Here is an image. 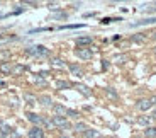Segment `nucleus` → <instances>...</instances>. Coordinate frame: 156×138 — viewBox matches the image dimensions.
<instances>
[{
  "label": "nucleus",
  "instance_id": "29",
  "mask_svg": "<svg viewBox=\"0 0 156 138\" xmlns=\"http://www.w3.org/2000/svg\"><path fill=\"white\" fill-rule=\"evenodd\" d=\"M151 119H153V121H156V111H154V113H151Z\"/></svg>",
  "mask_w": 156,
  "mask_h": 138
},
{
  "label": "nucleus",
  "instance_id": "9",
  "mask_svg": "<svg viewBox=\"0 0 156 138\" xmlns=\"http://www.w3.org/2000/svg\"><path fill=\"white\" fill-rule=\"evenodd\" d=\"M53 109H55V113L56 114L55 116H66V107L65 106H61V104H55V106H53Z\"/></svg>",
  "mask_w": 156,
  "mask_h": 138
},
{
  "label": "nucleus",
  "instance_id": "8",
  "mask_svg": "<svg viewBox=\"0 0 156 138\" xmlns=\"http://www.w3.org/2000/svg\"><path fill=\"white\" fill-rule=\"evenodd\" d=\"M92 38L90 36H83V38H76V41L75 43L78 44V46H88V44H92Z\"/></svg>",
  "mask_w": 156,
  "mask_h": 138
},
{
  "label": "nucleus",
  "instance_id": "7",
  "mask_svg": "<svg viewBox=\"0 0 156 138\" xmlns=\"http://www.w3.org/2000/svg\"><path fill=\"white\" fill-rule=\"evenodd\" d=\"M73 87L76 89L78 92H82L83 95H87V97H90V95H92V91H90L87 85H83V84H73Z\"/></svg>",
  "mask_w": 156,
  "mask_h": 138
},
{
  "label": "nucleus",
  "instance_id": "14",
  "mask_svg": "<svg viewBox=\"0 0 156 138\" xmlns=\"http://www.w3.org/2000/svg\"><path fill=\"white\" fill-rule=\"evenodd\" d=\"M39 101H41V104H43V106H46V107L53 106V101H51L49 95H41V97H39Z\"/></svg>",
  "mask_w": 156,
  "mask_h": 138
},
{
  "label": "nucleus",
  "instance_id": "28",
  "mask_svg": "<svg viewBox=\"0 0 156 138\" xmlns=\"http://www.w3.org/2000/svg\"><path fill=\"white\" fill-rule=\"evenodd\" d=\"M34 80H36L37 84H43V85H46V82H44V79H41V77H37V75L34 77Z\"/></svg>",
  "mask_w": 156,
  "mask_h": 138
},
{
  "label": "nucleus",
  "instance_id": "18",
  "mask_svg": "<svg viewBox=\"0 0 156 138\" xmlns=\"http://www.w3.org/2000/svg\"><path fill=\"white\" fill-rule=\"evenodd\" d=\"M56 87H58V89H70L71 84L66 82V80H58V82H56Z\"/></svg>",
  "mask_w": 156,
  "mask_h": 138
},
{
  "label": "nucleus",
  "instance_id": "20",
  "mask_svg": "<svg viewBox=\"0 0 156 138\" xmlns=\"http://www.w3.org/2000/svg\"><path fill=\"white\" fill-rule=\"evenodd\" d=\"M51 65H53V67H59V68H63V67H65V62H63L61 58H53Z\"/></svg>",
  "mask_w": 156,
  "mask_h": 138
},
{
  "label": "nucleus",
  "instance_id": "3",
  "mask_svg": "<svg viewBox=\"0 0 156 138\" xmlns=\"http://www.w3.org/2000/svg\"><path fill=\"white\" fill-rule=\"evenodd\" d=\"M75 55L82 60H90L94 56V53H92V50H88V48H76V50H75Z\"/></svg>",
  "mask_w": 156,
  "mask_h": 138
},
{
  "label": "nucleus",
  "instance_id": "22",
  "mask_svg": "<svg viewBox=\"0 0 156 138\" xmlns=\"http://www.w3.org/2000/svg\"><path fill=\"white\" fill-rule=\"evenodd\" d=\"M24 70H26V67H22V65H16V67H12V73H14V75L22 73Z\"/></svg>",
  "mask_w": 156,
  "mask_h": 138
},
{
  "label": "nucleus",
  "instance_id": "24",
  "mask_svg": "<svg viewBox=\"0 0 156 138\" xmlns=\"http://www.w3.org/2000/svg\"><path fill=\"white\" fill-rule=\"evenodd\" d=\"M131 39H133L134 43H144V36H143V34H134Z\"/></svg>",
  "mask_w": 156,
  "mask_h": 138
},
{
  "label": "nucleus",
  "instance_id": "31",
  "mask_svg": "<svg viewBox=\"0 0 156 138\" xmlns=\"http://www.w3.org/2000/svg\"><path fill=\"white\" fill-rule=\"evenodd\" d=\"M61 138H68V136H61Z\"/></svg>",
  "mask_w": 156,
  "mask_h": 138
},
{
  "label": "nucleus",
  "instance_id": "25",
  "mask_svg": "<svg viewBox=\"0 0 156 138\" xmlns=\"http://www.w3.org/2000/svg\"><path fill=\"white\" fill-rule=\"evenodd\" d=\"M66 116H73V118H78V116H80V113H78V111H73V109H68V111H66Z\"/></svg>",
  "mask_w": 156,
  "mask_h": 138
},
{
  "label": "nucleus",
  "instance_id": "15",
  "mask_svg": "<svg viewBox=\"0 0 156 138\" xmlns=\"http://www.w3.org/2000/svg\"><path fill=\"white\" fill-rule=\"evenodd\" d=\"M0 72H2V73H12V65L10 63H2L0 65Z\"/></svg>",
  "mask_w": 156,
  "mask_h": 138
},
{
  "label": "nucleus",
  "instance_id": "17",
  "mask_svg": "<svg viewBox=\"0 0 156 138\" xmlns=\"http://www.w3.org/2000/svg\"><path fill=\"white\" fill-rule=\"evenodd\" d=\"M24 99H26V103H27V104H36V103H37V99H36L32 94H29V92L24 94Z\"/></svg>",
  "mask_w": 156,
  "mask_h": 138
},
{
  "label": "nucleus",
  "instance_id": "4",
  "mask_svg": "<svg viewBox=\"0 0 156 138\" xmlns=\"http://www.w3.org/2000/svg\"><path fill=\"white\" fill-rule=\"evenodd\" d=\"M26 116H27V119L32 123V125H36V126H39V125H43V123H44L43 116L36 114V113H26Z\"/></svg>",
  "mask_w": 156,
  "mask_h": 138
},
{
  "label": "nucleus",
  "instance_id": "19",
  "mask_svg": "<svg viewBox=\"0 0 156 138\" xmlns=\"http://www.w3.org/2000/svg\"><path fill=\"white\" fill-rule=\"evenodd\" d=\"M75 130H76V131H80V133H85V131L88 130V128H87V125H85V123H76V125H75Z\"/></svg>",
  "mask_w": 156,
  "mask_h": 138
},
{
  "label": "nucleus",
  "instance_id": "26",
  "mask_svg": "<svg viewBox=\"0 0 156 138\" xmlns=\"http://www.w3.org/2000/svg\"><path fill=\"white\" fill-rule=\"evenodd\" d=\"M107 94H109L112 99H117V92H115V91H112V89H107Z\"/></svg>",
  "mask_w": 156,
  "mask_h": 138
},
{
  "label": "nucleus",
  "instance_id": "21",
  "mask_svg": "<svg viewBox=\"0 0 156 138\" xmlns=\"http://www.w3.org/2000/svg\"><path fill=\"white\" fill-rule=\"evenodd\" d=\"M85 136H87V138H98V131L90 130V128H88V130L85 131Z\"/></svg>",
  "mask_w": 156,
  "mask_h": 138
},
{
  "label": "nucleus",
  "instance_id": "6",
  "mask_svg": "<svg viewBox=\"0 0 156 138\" xmlns=\"http://www.w3.org/2000/svg\"><path fill=\"white\" fill-rule=\"evenodd\" d=\"M27 135H29V138H44V130L39 126H32Z\"/></svg>",
  "mask_w": 156,
  "mask_h": 138
},
{
  "label": "nucleus",
  "instance_id": "27",
  "mask_svg": "<svg viewBox=\"0 0 156 138\" xmlns=\"http://www.w3.org/2000/svg\"><path fill=\"white\" fill-rule=\"evenodd\" d=\"M112 21H121V19H112V17H105V19L102 21V24H109V22H112Z\"/></svg>",
  "mask_w": 156,
  "mask_h": 138
},
{
  "label": "nucleus",
  "instance_id": "16",
  "mask_svg": "<svg viewBox=\"0 0 156 138\" xmlns=\"http://www.w3.org/2000/svg\"><path fill=\"white\" fill-rule=\"evenodd\" d=\"M0 131H2V136H7V135L12 131V128L9 126V125H4V123H0Z\"/></svg>",
  "mask_w": 156,
  "mask_h": 138
},
{
  "label": "nucleus",
  "instance_id": "30",
  "mask_svg": "<svg viewBox=\"0 0 156 138\" xmlns=\"http://www.w3.org/2000/svg\"><path fill=\"white\" fill-rule=\"evenodd\" d=\"M151 103H153V104H156V95H154V97L151 99Z\"/></svg>",
  "mask_w": 156,
  "mask_h": 138
},
{
  "label": "nucleus",
  "instance_id": "12",
  "mask_svg": "<svg viewBox=\"0 0 156 138\" xmlns=\"http://www.w3.org/2000/svg\"><path fill=\"white\" fill-rule=\"evenodd\" d=\"M151 116H141L139 119H137V123H139V125H143V126H146V128H149L151 126Z\"/></svg>",
  "mask_w": 156,
  "mask_h": 138
},
{
  "label": "nucleus",
  "instance_id": "10",
  "mask_svg": "<svg viewBox=\"0 0 156 138\" xmlns=\"http://www.w3.org/2000/svg\"><path fill=\"white\" fill-rule=\"evenodd\" d=\"M68 68H70V72L75 75V77H83L82 67H78V65H68Z\"/></svg>",
  "mask_w": 156,
  "mask_h": 138
},
{
  "label": "nucleus",
  "instance_id": "2",
  "mask_svg": "<svg viewBox=\"0 0 156 138\" xmlns=\"http://www.w3.org/2000/svg\"><path fill=\"white\" fill-rule=\"evenodd\" d=\"M53 125H55L56 128H59V130H71V123L68 121L65 116H53Z\"/></svg>",
  "mask_w": 156,
  "mask_h": 138
},
{
  "label": "nucleus",
  "instance_id": "23",
  "mask_svg": "<svg viewBox=\"0 0 156 138\" xmlns=\"http://www.w3.org/2000/svg\"><path fill=\"white\" fill-rule=\"evenodd\" d=\"M126 60H127V56H126V55H115V56H114V62H115V63H124Z\"/></svg>",
  "mask_w": 156,
  "mask_h": 138
},
{
  "label": "nucleus",
  "instance_id": "5",
  "mask_svg": "<svg viewBox=\"0 0 156 138\" xmlns=\"http://www.w3.org/2000/svg\"><path fill=\"white\" fill-rule=\"evenodd\" d=\"M136 106H137V109H141V111H149L153 107V103H151V99H139Z\"/></svg>",
  "mask_w": 156,
  "mask_h": 138
},
{
  "label": "nucleus",
  "instance_id": "32",
  "mask_svg": "<svg viewBox=\"0 0 156 138\" xmlns=\"http://www.w3.org/2000/svg\"><path fill=\"white\" fill-rule=\"evenodd\" d=\"M154 53H156V48H154Z\"/></svg>",
  "mask_w": 156,
  "mask_h": 138
},
{
  "label": "nucleus",
  "instance_id": "11",
  "mask_svg": "<svg viewBox=\"0 0 156 138\" xmlns=\"http://www.w3.org/2000/svg\"><path fill=\"white\" fill-rule=\"evenodd\" d=\"M146 24H156V17H149V19H143V21H137V22H133V26H146Z\"/></svg>",
  "mask_w": 156,
  "mask_h": 138
},
{
  "label": "nucleus",
  "instance_id": "13",
  "mask_svg": "<svg viewBox=\"0 0 156 138\" xmlns=\"http://www.w3.org/2000/svg\"><path fill=\"white\" fill-rule=\"evenodd\" d=\"M144 136L146 138H156V126H149L144 130Z\"/></svg>",
  "mask_w": 156,
  "mask_h": 138
},
{
  "label": "nucleus",
  "instance_id": "1",
  "mask_svg": "<svg viewBox=\"0 0 156 138\" xmlns=\"http://www.w3.org/2000/svg\"><path fill=\"white\" fill-rule=\"evenodd\" d=\"M26 53H27V55H32V56H48L49 55V50H48L46 46H43V44H36V46L27 48Z\"/></svg>",
  "mask_w": 156,
  "mask_h": 138
}]
</instances>
